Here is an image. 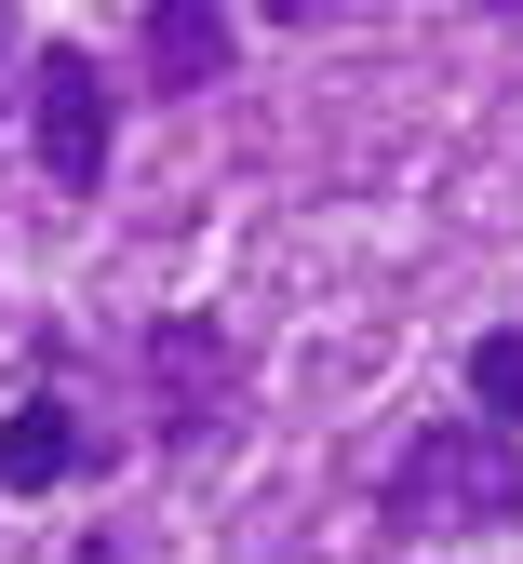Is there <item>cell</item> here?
<instances>
[{
  "label": "cell",
  "mask_w": 523,
  "mask_h": 564,
  "mask_svg": "<svg viewBox=\"0 0 523 564\" xmlns=\"http://www.w3.org/2000/svg\"><path fill=\"white\" fill-rule=\"evenodd\" d=\"M134 377H148V444H162V457H201L242 416V336L215 323V310H162V323L134 336Z\"/></svg>",
  "instance_id": "cell-2"
},
{
  "label": "cell",
  "mask_w": 523,
  "mask_h": 564,
  "mask_svg": "<svg viewBox=\"0 0 523 564\" xmlns=\"http://www.w3.org/2000/svg\"><path fill=\"white\" fill-rule=\"evenodd\" d=\"M229 54H242L229 0H148V95H215Z\"/></svg>",
  "instance_id": "cell-4"
},
{
  "label": "cell",
  "mask_w": 523,
  "mask_h": 564,
  "mask_svg": "<svg viewBox=\"0 0 523 564\" xmlns=\"http://www.w3.org/2000/svg\"><path fill=\"white\" fill-rule=\"evenodd\" d=\"M28 134H41V175L81 202L108 188V149H121V95H108V67L81 41H41L28 54Z\"/></svg>",
  "instance_id": "cell-3"
},
{
  "label": "cell",
  "mask_w": 523,
  "mask_h": 564,
  "mask_svg": "<svg viewBox=\"0 0 523 564\" xmlns=\"http://www.w3.org/2000/svg\"><path fill=\"white\" fill-rule=\"evenodd\" d=\"M0 41H14V14H0Z\"/></svg>",
  "instance_id": "cell-9"
},
{
  "label": "cell",
  "mask_w": 523,
  "mask_h": 564,
  "mask_svg": "<svg viewBox=\"0 0 523 564\" xmlns=\"http://www.w3.org/2000/svg\"><path fill=\"white\" fill-rule=\"evenodd\" d=\"M497 14H523V0H497Z\"/></svg>",
  "instance_id": "cell-10"
},
{
  "label": "cell",
  "mask_w": 523,
  "mask_h": 564,
  "mask_svg": "<svg viewBox=\"0 0 523 564\" xmlns=\"http://www.w3.org/2000/svg\"><path fill=\"white\" fill-rule=\"evenodd\" d=\"M470 416H523V323H497V336H470Z\"/></svg>",
  "instance_id": "cell-6"
},
{
  "label": "cell",
  "mask_w": 523,
  "mask_h": 564,
  "mask_svg": "<svg viewBox=\"0 0 523 564\" xmlns=\"http://www.w3.org/2000/svg\"><path fill=\"white\" fill-rule=\"evenodd\" d=\"M269 14H282V28H309V0H269Z\"/></svg>",
  "instance_id": "cell-8"
},
{
  "label": "cell",
  "mask_w": 523,
  "mask_h": 564,
  "mask_svg": "<svg viewBox=\"0 0 523 564\" xmlns=\"http://www.w3.org/2000/svg\"><path fill=\"white\" fill-rule=\"evenodd\" d=\"M377 511L416 538V524H523V431L497 416H429V431L390 457Z\"/></svg>",
  "instance_id": "cell-1"
},
{
  "label": "cell",
  "mask_w": 523,
  "mask_h": 564,
  "mask_svg": "<svg viewBox=\"0 0 523 564\" xmlns=\"http://www.w3.org/2000/svg\"><path fill=\"white\" fill-rule=\"evenodd\" d=\"M81 457H95V431H81V403H67V390H28L14 416H0V498H54Z\"/></svg>",
  "instance_id": "cell-5"
},
{
  "label": "cell",
  "mask_w": 523,
  "mask_h": 564,
  "mask_svg": "<svg viewBox=\"0 0 523 564\" xmlns=\"http://www.w3.org/2000/svg\"><path fill=\"white\" fill-rule=\"evenodd\" d=\"M67 564H121V551H108V538H81V551H67Z\"/></svg>",
  "instance_id": "cell-7"
}]
</instances>
